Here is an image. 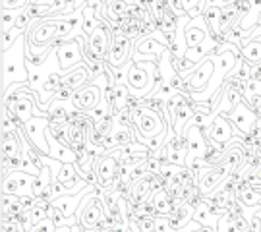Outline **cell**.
I'll use <instances>...</instances> for the list:
<instances>
[{"label": "cell", "instance_id": "32", "mask_svg": "<svg viewBox=\"0 0 261 232\" xmlns=\"http://www.w3.org/2000/svg\"><path fill=\"white\" fill-rule=\"evenodd\" d=\"M80 176L77 174V165H62V168H60V172H58V182H62V184H66V182H72V180H75V178Z\"/></svg>", "mask_w": 261, "mask_h": 232}, {"label": "cell", "instance_id": "9", "mask_svg": "<svg viewBox=\"0 0 261 232\" xmlns=\"http://www.w3.org/2000/svg\"><path fill=\"white\" fill-rule=\"evenodd\" d=\"M47 128H48V118L45 116H33L31 120L23 126V132L28 139L35 145V147L43 153V155H48V139H47Z\"/></svg>", "mask_w": 261, "mask_h": 232}, {"label": "cell", "instance_id": "35", "mask_svg": "<svg viewBox=\"0 0 261 232\" xmlns=\"http://www.w3.org/2000/svg\"><path fill=\"white\" fill-rule=\"evenodd\" d=\"M29 4L31 0H2V10H21Z\"/></svg>", "mask_w": 261, "mask_h": 232}, {"label": "cell", "instance_id": "19", "mask_svg": "<svg viewBox=\"0 0 261 232\" xmlns=\"http://www.w3.org/2000/svg\"><path fill=\"white\" fill-rule=\"evenodd\" d=\"M89 84H91V75H89L85 66H77L72 72H68L66 75H62V85L72 87L74 91H77V89H82V87H85V85H89Z\"/></svg>", "mask_w": 261, "mask_h": 232}, {"label": "cell", "instance_id": "5", "mask_svg": "<svg viewBox=\"0 0 261 232\" xmlns=\"http://www.w3.org/2000/svg\"><path fill=\"white\" fill-rule=\"evenodd\" d=\"M215 114H217V116H215V122H213V126H211V130L203 132V134H205V138L209 143H215V145H219V147L226 149L232 143L236 128L232 126V122L228 120L226 114H219V112H215Z\"/></svg>", "mask_w": 261, "mask_h": 232}, {"label": "cell", "instance_id": "22", "mask_svg": "<svg viewBox=\"0 0 261 232\" xmlns=\"http://www.w3.org/2000/svg\"><path fill=\"white\" fill-rule=\"evenodd\" d=\"M194 221H196L199 226H209V228H215L219 232V217L213 215L211 207L201 201L199 205H196V211H194Z\"/></svg>", "mask_w": 261, "mask_h": 232}, {"label": "cell", "instance_id": "40", "mask_svg": "<svg viewBox=\"0 0 261 232\" xmlns=\"http://www.w3.org/2000/svg\"><path fill=\"white\" fill-rule=\"evenodd\" d=\"M2 232H23L21 226L14 221H2Z\"/></svg>", "mask_w": 261, "mask_h": 232}, {"label": "cell", "instance_id": "43", "mask_svg": "<svg viewBox=\"0 0 261 232\" xmlns=\"http://www.w3.org/2000/svg\"><path fill=\"white\" fill-rule=\"evenodd\" d=\"M252 170H253V174H255V180H257V182H261V165H259V167L252 168Z\"/></svg>", "mask_w": 261, "mask_h": 232}, {"label": "cell", "instance_id": "2", "mask_svg": "<svg viewBox=\"0 0 261 232\" xmlns=\"http://www.w3.org/2000/svg\"><path fill=\"white\" fill-rule=\"evenodd\" d=\"M112 28L109 23V19H105L101 25H97L95 31L91 33V37H77L75 41L82 45V50H84L85 56V64L91 62V60H97V62H109V53H111V45H112ZM84 64V66H85Z\"/></svg>", "mask_w": 261, "mask_h": 232}, {"label": "cell", "instance_id": "6", "mask_svg": "<svg viewBox=\"0 0 261 232\" xmlns=\"http://www.w3.org/2000/svg\"><path fill=\"white\" fill-rule=\"evenodd\" d=\"M33 182H35V176H31L23 170H12L2 180V194H12L18 197L33 195Z\"/></svg>", "mask_w": 261, "mask_h": 232}, {"label": "cell", "instance_id": "13", "mask_svg": "<svg viewBox=\"0 0 261 232\" xmlns=\"http://www.w3.org/2000/svg\"><path fill=\"white\" fill-rule=\"evenodd\" d=\"M118 159L112 155H103L95 161V172L99 176V186L107 188L111 192L114 188V178H116V170H118Z\"/></svg>", "mask_w": 261, "mask_h": 232}, {"label": "cell", "instance_id": "10", "mask_svg": "<svg viewBox=\"0 0 261 232\" xmlns=\"http://www.w3.org/2000/svg\"><path fill=\"white\" fill-rule=\"evenodd\" d=\"M141 107H143V105H141ZM165 126H167V122L163 118V114L155 112L153 109H149V107H143L141 118H140V122H138V130H140L141 138L143 139L155 138V136L165 132Z\"/></svg>", "mask_w": 261, "mask_h": 232}, {"label": "cell", "instance_id": "7", "mask_svg": "<svg viewBox=\"0 0 261 232\" xmlns=\"http://www.w3.org/2000/svg\"><path fill=\"white\" fill-rule=\"evenodd\" d=\"M132 58H134V41L122 33H114L107 64H111V68H122Z\"/></svg>", "mask_w": 261, "mask_h": 232}, {"label": "cell", "instance_id": "25", "mask_svg": "<svg viewBox=\"0 0 261 232\" xmlns=\"http://www.w3.org/2000/svg\"><path fill=\"white\" fill-rule=\"evenodd\" d=\"M224 159H226V149L224 147H219V145H215V143H209V147H207L205 151V157H203V161H205L207 167H219V165H223Z\"/></svg>", "mask_w": 261, "mask_h": 232}, {"label": "cell", "instance_id": "27", "mask_svg": "<svg viewBox=\"0 0 261 232\" xmlns=\"http://www.w3.org/2000/svg\"><path fill=\"white\" fill-rule=\"evenodd\" d=\"M182 8H184L188 18L196 19L203 16L207 4H205V0H182Z\"/></svg>", "mask_w": 261, "mask_h": 232}, {"label": "cell", "instance_id": "26", "mask_svg": "<svg viewBox=\"0 0 261 232\" xmlns=\"http://www.w3.org/2000/svg\"><path fill=\"white\" fill-rule=\"evenodd\" d=\"M203 19H205L209 33H219L221 31V8L219 6H207L203 12Z\"/></svg>", "mask_w": 261, "mask_h": 232}, {"label": "cell", "instance_id": "11", "mask_svg": "<svg viewBox=\"0 0 261 232\" xmlns=\"http://www.w3.org/2000/svg\"><path fill=\"white\" fill-rule=\"evenodd\" d=\"M213 72H215V62H213V58L209 56V58H205L201 64H197L196 70H194L192 74H188L184 80L188 82L192 93H199L209 85L211 78H213Z\"/></svg>", "mask_w": 261, "mask_h": 232}, {"label": "cell", "instance_id": "37", "mask_svg": "<svg viewBox=\"0 0 261 232\" xmlns=\"http://www.w3.org/2000/svg\"><path fill=\"white\" fill-rule=\"evenodd\" d=\"M250 228L261 232V205L259 207H253V213L250 217Z\"/></svg>", "mask_w": 261, "mask_h": 232}, {"label": "cell", "instance_id": "4", "mask_svg": "<svg viewBox=\"0 0 261 232\" xmlns=\"http://www.w3.org/2000/svg\"><path fill=\"white\" fill-rule=\"evenodd\" d=\"M56 56H58V64H60V70L62 74H68L72 72L74 68L85 64V56L84 50H82V45L77 41H64L56 46Z\"/></svg>", "mask_w": 261, "mask_h": 232}, {"label": "cell", "instance_id": "21", "mask_svg": "<svg viewBox=\"0 0 261 232\" xmlns=\"http://www.w3.org/2000/svg\"><path fill=\"white\" fill-rule=\"evenodd\" d=\"M149 199L153 201V205L157 207V211L161 217H168V215L174 211V199L170 197L167 190H163V188H157V190H153V194L149 195Z\"/></svg>", "mask_w": 261, "mask_h": 232}, {"label": "cell", "instance_id": "15", "mask_svg": "<svg viewBox=\"0 0 261 232\" xmlns=\"http://www.w3.org/2000/svg\"><path fill=\"white\" fill-rule=\"evenodd\" d=\"M184 35H186L188 48H194V46L201 45L207 39V35H209V28H207L203 16L196 19H190V23H188L186 29H184Z\"/></svg>", "mask_w": 261, "mask_h": 232}, {"label": "cell", "instance_id": "28", "mask_svg": "<svg viewBox=\"0 0 261 232\" xmlns=\"http://www.w3.org/2000/svg\"><path fill=\"white\" fill-rule=\"evenodd\" d=\"M112 138L116 139L118 145H128L132 141H136L134 138V132H132L130 126H120V124H114V130L111 134Z\"/></svg>", "mask_w": 261, "mask_h": 232}, {"label": "cell", "instance_id": "29", "mask_svg": "<svg viewBox=\"0 0 261 232\" xmlns=\"http://www.w3.org/2000/svg\"><path fill=\"white\" fill-rule=\"evenodd\" d=\"M21 10H2V33H8L12 29L16 28V21L21 16Z\"/></svg>", "mask_w": 261, "mask_h": 232}, {"label": "cell", "instance_id": "17", "mask_svg": "<svg viewBox=\"0 0 261 232\" xmlns=\"http://www.w3.org/2000/svg\"><path fill=\"white\" fill-rule=\"evenodd\" d=\"M153 180H155V174H147L145 178L138 180L136 184L132 186V195L128 201H130L132 205H140V203H143V201H147L149 195L153 194V190H157Z\"/></svg>", "mask_w": 261, "mask_h": 232}, {"label": "cell", "instance_id": "42", "mask_svg": "<svg viewBox=\"0 0 261 232\" xmlns=\"http://www.w3.org/2000/svg\"><path fill=\"white\" fill-rule=\"evenodd\" d=\"M75 226H56L55 232H74Z\"/></svg>", "mask_w": 261, "mask_h": 232}, {"label": "cell", "instance_id": "20", "mask_svg": "<svg viewBox=\"0 0 261 232\" xmlns=\"http://www.w3.org/2000/svg\"><path fill=\"white\" fill-rule=\"evenodd\" d=\"M0 147H2V159L19 157L21 155V138H19V132L2 134Z\"/></svg>", "mask_w": 261, "mask_h": 232}, {"label": "cell", "instance_id": "33", "mask_svg": "<svg viewBox=\"0 0 261 232\" xmlns=\"http://www.w3.org/2000/svg\"><path fill=\"white\" fill-rule=\"evenodd\" d=\"M112 130H114V118H112V116H107V118L101 122H95V132L105 136V138L111 136Z\"/></svg>", "mask_w": 261, "mask_h": 232}, {"label": "cell", "instance_id": "23", "mask_svg": "<svg viewBox=\"0 0 261 232\" xmlns=\"http://www.w3.org/2000/svg\"><path fill=\"white\" fill-rule=\"evenodd\" d=\"M141 153H147V155H149V147H147L145 143H141V141H132V143H128V145L116 147L111 155L120 161V159L136 157V155H141Z\"/></svg>", "mask_w": 261, "mask_h": 232}, {"label": "cell", "instance_id": "38", "mask_svg": "<svg viewBox=\"0 0 261 232\" xmlns=\"http://www.w3.org/2000/svg\"><path fill=\"white\" fill-rule=\"evenodd\" d=\"M56 230V224L53 219H47V221H43L41 224L37 226H33V230L31 232H55Z\"/></svg>", "mask_w": 261, "mask_h": 232}, {"label": "cell", "instance_id": "44", "mask_svg": "<svg viewBox=\"0 0 261 232\" xmlns=\"http://www.w3.org/2000/svg\"><path fill=\"white\" fill-rule=\"evenodd\" d=\"M236 0H219V8H224V6H228V4H232Z\"/></svg>", "mask_w": 261, "mask_h": 232}, {"label": "cell", "instance_id": "3", "mask_svg": "<svg viewBox=\"0 0 261 232\" xmlns=\"http://www.w3.org/2000/svg\"><path fill=\"white\" fill-rule=\"evenodd\" d=\"M75 217H77V221H80V226H82V228H97L105 217L103 201H101L99 197H95L93 192L87 194L84 197L82 205H80V209H77Z\"/></svg>", "mask_w": 261, "mask_h": 232}, {"label": "cell", "instance_id": "30", "mask_svg": "<svg viewBox=\"0 0 261 232\" xmlns=\"http://www.w3.org/2000/svg\"><path fill=\"white\" fill-rule=\"evenodd\" d=\"M238 201L244 205V207H259L261 205V195L257 192H253L252 188H246L240 197H238Z\"/></svg>", "mask_w": 261, "mask_h": 232}, {"label": "cell", "instance_id": "14", "mask_svg": "<svg viewBox=\"0 0 261 232\" xmlns=\"http://www.w3.org/2000/svg\"><path fill=\"white\" fill-rule=\"evenodd\" d=\"M101 99H103L101 87H99V85H95V84H89V85H85V87H82V89H77V91L74 93L72 102H74L80 111L91 112L95 107L101 102Z\"/></svg>", "mask_w": 261, "mask_h": 232}, {"label": "cell", "instance_id": "8", "mask_svg": "<svg viewBox=\"0 0 261 232\" xmlns=\"http://www.w3.org/2000/svg\"><path fill=\"white\" fill-rule=\"evenodd\" d=\"M226 116H228V120L232 122V126L240 132L242 136H248V134L253 130V126L257 124V120H259V114L253 111L246 101L240 102V105H238L234 111L228 112Z\"/></svg>", "mask_w": 261, "mask_h": 232}, {"label": "cell", "instance_id": "12", "mask_svg": "<svg viewBox=\"0 0 261 232\" xmlns=\"http://www.w3.org/2000/svg\"><path fill=\"white\" fill-rule=\"evenodd\" d=\"M184 136H186V139H188V157L190 159L205 157L209 141H207L203 130H199L194 122H190L186 126V130H184Z\"/></svg>", "mask_w": 261, "mask_h": 232}, {"label": "cell", "instance_id": "41", "mask_svg": "<svg viewBox=\"0 0 261 232\" xmlns=\"http://www.w3.org/2000/svg\"><path fill=\"white\" fill-rule=\"evenodd\" d=\"M252 78L261 82V60L259 62H255V64H252Z\"/></svg>", "mask_w": 261, "mask_h": 232}, {"label": "cell", "instance_id": "16", "mask_svg": "<svg viewBox=\"0 0 261 232\" xmlns=\"http://www.w3.org/2000/svg\"><path fill=\"white\" fill-rule=\"evenodd\" d=\"M47 139H48V157L55 159V161H60L62 165H77V155H75L74 149H70L68 145L64 143H60L58 139H55L53 136H48L47 134Z\"/></svg>", "mask_w": 261, "mask_h": 232}, {"label": "cell", "instance_id": "31", "mask_svg": "<svg viewBox=\"0 0 261 232\" xmlns=\"http://www.w3.org/2000/svg\"><path fill=\"white\" fill-rule=\"evenodd\" d=\"M255 97H261V82L259 80H248L246 82V91H244V101L250 102Z\"/></svg>", "mask_w": 261, "mask_h": 232}, {"label": "cell", "instance_id": "18", "mask_svg": "<svg viewBox=\"0 0 261 232\" xmlns=\"http://www.w3.org/2000/svg\"><path fill=\"white\" fill-rule=\"evenodd\" d=\"M194 211H196L194 205L184 203V205H180V207H176L172 213L168 215V221H170V224L174 226V230L176 232L184 230V228L188 226V223L194 221Z\"/></svg>", "mask_w": 261, "mask_h": 232}, {"label": "cell", "instance_id": "1", "mask_svg": "<svg viewBox=\"0 0 261 232\" xmlns=\"http://www.w3.org/2000/svg\"><path fill=\"white\" fill-rule=\"evenodd\" d=\"M25 46H28V35L23 33L16 41V45L6 53H2V91H6L14 84H29Z\"/></svg>", "mask_w": 261, "mask_h": 232}, {"label": "cell", "instance_id": "36", "mask_svg": "<svg viewBox=\"0 0 261 232\" xmlns=\"http://www.w3.org/2000/svg\"><path fill=\"white\" fill-rule=\"evenodd\" d=\"M155 232H176V230L170 224L168 217H159V219H155Z\"/></svg>", "mask_w": 261, "mask_h": 232}, {"label": "cell", "instance_id": "39", "mask_svg": "<svg viewBox=\"0 0 261 232\" xmlns=\"http://www.w3.org/2000/svg\"><path fill=\"white\" fill-rule=\"evenodd\" d=\"M136 223L141 232H155V219H138Z\"/></svg>", "mask_w": 261, "mask_h": 232}, {"label": "cell", "instance_id": "34", "mask_svg": "<svg viewBox=\"0 0 261 232\" xmlns=\"http://www.w3.org/2000/svg\"><path fill=\"white\" fill-rule=\"evenodd\" d=\"M74 89L72 87H66V85H62L58 91L55 93V97H53V101H72L74 99Z\"/></svg>", "mask_w": 261, "mask_h": 232}, {"label": "cell", "instance_id": "24", "mask_svg": "<svg viewBox=\"0 0 261 232\" xmlns=\"http://www.w3.org/2000/svg\"><path fill=\"white\" fill-rule=\"evenodd\" d=\"M240 56H242L244 60H248L250 64L259 62V60H261V37L246 41V43H244V46L240 48Z\"/></svg>", "mask_w": 261, "mask_h": 232}]
</instances>
